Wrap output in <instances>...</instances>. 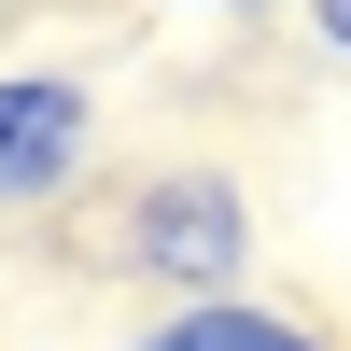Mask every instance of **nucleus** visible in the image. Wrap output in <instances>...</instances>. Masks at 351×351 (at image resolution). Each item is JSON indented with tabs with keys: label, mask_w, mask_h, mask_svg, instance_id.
<instances>
[{
	"label": "nucleus",
	"mask_w": 351,
	"mask_h": 351,
	"mask_svg": "<svg viewBox=\"0 0 351 351\" xmlns=\"http://www.w3.org/2000/svg\"><path fill=\"white\" fill-rule=\"evenodd\" d=\"M99 267L141 281L155 309H211V295H253V183L225 155H155L112 183L99 211Z\"/></svg>",
	"instance_id": "nucleus-1"
},
{
	"label": "nucleus",
	"mask_w": 351,
	"mask_h": 351,
	"mask_svg": "<svg viewBox=\"0 0 351 351\" xmlns=\"http://www.w3.org/2000/svg\"><path fill=\"white\" fill-rule=\"evenodd\" d=\"M112 155V112H99V71L71 56H0V225H43L99 183Z\"/></svg>",
	"instance_id": "nucleus-2"
},
{
	"label": "nucleus",
	"mask_w": 351,
	"mask_h": 351,
	"mask_svg": "<svg viewBox=\"0 0 351 351\" xmlns=\"http://www.w3.org/2000/svg\"><path fill=\"white\" fill-rule=\"evenodd\" d=\"M127 351H337V337L281 295H211V309H141Z\"/></svg>",
	"instance_id": "nucleus-3"
},
{
	"label": "nucleus",
	"mask_w": 351,
	"mask_h": 351,
	"mask_svg": "<svg viewBox=\"0 0 351 351\" xmlns=\"http://www.w3.org/2000/svg\"><path fill=\"white\" fill-rule=\"evenodd\" d=\"M295 14H309V43H324V56H351V0H295Z\"/></svg>",
	"instance_id": "nucleus-4"
},
{
	"label": "nucleus",
	"mask_w": 351,
	"mask_h": 351,
	"mask_svg": "<svg viewBox=\"0 0 351 351\" xmlns=\"http://www.w3.org/2000/svg\"><path fill=\"white\" fill-rule=\"evenodd\" d=\"M155 14H295V0H155Z\"/></svg>",
	"instance_id": "nucleus-5"
},
{
	"label": "nucleus",
	"mask_w": 351,
	"mask_h": 351,
	"mask_svg": "<svg viewBox=\"0 0 351 351\" xmlns=\"http://www.w3.org/2000/svg\"><path fill=\"white\" fill-rule=\"evenodd\" d=\"M0 14H14V0H0Z\"/></svg>",
	"instance_id": "nucleus-6"
}]
</instances>
